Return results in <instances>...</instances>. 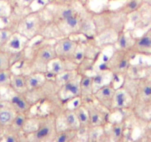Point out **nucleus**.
<instances>
[{
  "instance_id": "nucleus-39",
  "label": "nucleus",
  "mask_w": 151,
  "mask_h": 142,
  "mask_svg": "<svg viewBox=\"0 0 151 142\" xmlns=\"http://www.w3.org/2000/svg\"><path fill=\"white\" fill-rule=\"evenodd\" d=\"M48 1H49V0H48Z\"/></svg>"
},
{
  "instance_id": "nucleus-8",
  "label": "nucleus",
  "mask_w": 151,
  "mask_h": 142,
  "mask_svg": "<svg viewBox=\"0 0 151 142\" xmlns=\"http://www.w3.org/2000/svg\"><path fill=\"white\" fill-rule=\"evenodd\" d=\"M89 117V126L105 127L111 121V113L95 101L84 102Z\"/></svg>"
},
{
  "instance_id": "nucleus-33",
  "label": "nucleus",
  "mask_w": 151,
  "mask_h": 142,
  "mask_svg": "<svg viewBox=\"0 0 151 142\" xmlns=\"http://www.w3.org/2000/svg\"><path fill=\"white\" fill-rule=\"evenodd\" d=\"M13 33V31L7 27L5 26L4 28H0V50H1L7 44Z\"/></svg>"
},
{
  "instance_id": "nucleus-27",
  "label": "nucleus",
  "mask_w": 151,
  "mask_h": 142,
  "mask_svg": "<svg viewBox=\"0 0 151 142\" xmlns=\"http://www.w3.org/2000/svg\"><path fill=\"white\" fill-rule=\"evenodd\" d=\"M41 37L46 40L55 41L61 37H63V36L62 35L61 32L59 30L58 28L52 22L50 21L44 28Z\"/></svg>"
},
{
  "instance_id": "nucleus-12",
  "label": "nucleus",
  "mask_w": 151,
  "mask_h": 142,
  "mask_svg": "<svg viewBox=\"0 0 151 142\" xmlns=\"http://www.w3.org/2000/svg\"><path fill=\"white\" fill-rule=\"evenodd\" d=\"M106 135L110 141H123L126 138V120L122 118L120 121L110 122L104 127Z\"/></svg>"
},
{
  "instance_id": "nucleus-3",
  "label": "nucleus",
  "mask_w": 151,
  "mask_h": 142,
  "mask_svg": "<svg viewBox=\"0 0 151 142\" xmlns=\"http://www.w3.org/2000/svg\"><path fill=\"white\" fill-rule=\"evenodd\" d=\"M50 22L41 8L33 10L22 17L10 20L6 27L17 33L30 42L41 37L46 25Z\"/></svg>"
},
{
  "instance_id": "nucleus-17",
  "label": "nucleus",
  "mask_w": 151,
  "mask_h": 142,
  "mask_svg": "<svg viewBox=\"0 0 151 142\" xmlns=\"http://www.w3.org/2000/svg\"><path fill=\"white\" fill-rule=\"evenodd\" d=\"M58 118H61L64 125L63 128H69L79 131L80 124L74 109L64 106Z\"/></svg>"
},
{
  "instance_id": "nucleus-13",
  "label": "nucleus",
  "mask_w": 151,
  "mask_h": 142,
  "mask_svg": "<svg viewBox=\"0 0 151 142\" xmlns=\"http://www.w3.org/2000/svg\"><path fill=\"white\" fill-rule=\"evenodd\" d=\"M10 96H9V99H6V100H7V101L10 104L13 109L16 110V112H19V113L29 115L35 105L24 95L15 93L10 90Z\"/></svg>"
},
{
  "instance_id": "nucleus-24",
  "label": "nucleus",
  "mask_w": 151,
  "mask_h": 142,
  "mask_svg": "<svg viewBox=\"0 0 151 142\" xmlns=\"http://www.w3.org/2000/svg\"><path fill=\"white\" fill-rule=\"evenodd\" d=\"M134 37L131 33V31L127 30L125 28L123 31L119 33L118 39L115 44L114 48L122 49V50H129L134 41Z\"/></svg>"
},
{
  "instance_id": "nucleus-30",
  "label": "nucleus",
  "mask_w": 151,
  "mask_h": 142,
  "mask_svg": "<svg viewBox=\"0 0 151 142\" xmlns=\"http://www.w3.org/2000/svg\"><path fill=\"white\" fill-rule=\"evenodd\" d=\"M78 73H79V72H78L77 69L69 70H66L65 71V72L58 75L53 80L55 81L56 84H57L59 87H61L63 84H66L68 81L72 79V78H74V77Z\"/></svg>"
},
{
  "instance_id": "nucleus-25",
  "label": "nucleus",
  "mask_w": 151,
  "mask_h": 142,
  "mask_svg": "<svg viewBox=\"0 0 151 142\" xmlns=\"http://www.w3.org/2000/svg\"><path fill=\"white\" fill-rule=\"evenodd\" d=\"M0 141H8V142H19L27 141L25 135L22 132L14 130L10 127H5L4 133H3Z\"/></svg>"
},
{
  "instance_id": "nucleus-22",
  "label": "nucleus",
  "mask_w": 151,
  "mask_h": 142,
  "mask_svg": "<svg viewBox=\"0 0 151 142\" xmlns=\"http://www.w3.org/2000/svg\"><path fill=\"white\" fill-rule=\"evenodd\" d=\"M85 138L86 140L89 142L109 141L106 135L104 127L88 126L86 130Z\"/></svg>"
},
{
  "instance_id": "nucleus-20",
  "label": "nucleus",
  "mask_w": 151,
  "mask_h": 142,
  "mask_svg": "<svg viewBox=\"0 0 151 142\" xmlns=\"http://www.w3.org/2000/svg\"><path fill=\"white\" fill-rule=\"evenodd\" d=\"M25 77H26L27 84L29 92L35 91L39 89L45 84L46 81L48 79L46 74L41 73V72L27 74V75H25Z\"/></svg>"
},
{
  "instance_id": "nucleus-21",
  "label": "nucleus",
  "mask_w": 151,
  "mask_h": 142,
  "mask_svg": "<svg viewBox=\"0 0 151 142\" xmlns=\"http://www.w3.org/2000/svg\"><path fill=\"white\" fill-rule=\"evenodd\" d=\"M93 77V87H94V92L102 86L114 81L113 75L109 72L108 70L103 69L94 72Z\"/></svg>"
},
{
  "instance_id": "nucleus-23",
  "label": "nucleus",
  "mask_w": 151,
  "mask_h": 142,
  "mask_svg": "<svg viewBox=\"0 0 151 142\" xmlns=\"http://www.w3.org/2000/svg\"><path fill=\"white\" fill-rule=\"evenodd\" d=\"M73 109L76 114L78 121H79V131L85 132L87 127L89 126V117H88V110H87L85 104L83 103H81Z\"/></svg>"
},
{
  "instance_id": "nucleus-37",
  "label": "nucleus",
  "mask_w": 151,
  "mask_h": 142,
  "mask_svg": "<svg viewBox=\"0 0 151 142\" xmlns=\"http://www.w3.org/2000/svg\"><path fill=\"white\" fill-rule=\"evenodd\" d=\"M119 1V0H107L108 2H112V1Z\"/></svg>"
},
{
  "instance_id": "nucleus-18",
  "label": "nucleus",
  "mask_w": 151,
  "mask_h": 142,
  "mask_svg": "<svg viewBox=\"0 0 151 142\" xmlns=\"http://www.w3.org/2000/svg\"><path fill=\"white\" fill-rule=\"evenodd\" d=\"M10 90L15 93L27 96L29 90L25 75L21 72H15L13 71L11 75Z\"/></svg>"
},
{
  "instance_id": "nucleus-4",
  "label": "nucleus",
  "mask_w": 151,
  "mask_h": 142,
  "mask_svg": "<svg viewBox=\"0 0 151 142\" xmlns=\"http://www.w3.org/2000/svg\"><path fill=\"white\" fill-rule=\"evenodd\" d=\"M92 21L94 35L104 30H114L121 33L128 24V16L119 8H103L100 11L93 10Z\"/></svg>"
},
{
  "instance_id": "nucleus-9",
  "label": "nucleus",
  "mask_w": 151,
  "mask_h": 142,
  "mask_svg": "<svg viewBox=\"0 0 151 142\" xmlns=\"http://www.w3.org/2000/svg\"><path fill=\"white\" fill-rule=\"evenodd\" d=\"M115 90H116V86H115V81L114 80L96 90L93 94L94 101L108 109L111 114Z\"/></svg>"
},
{
  "instance_id": "nucleus-1",
  "label": "nucleus",
  "mask_w": 151,
  "mask_h": 142,
  "mask_svg": "<svg viewBox=\"0 0 151 142\" xmlns=\"http://www.w3.org/2000/svg\"><path fill=\"white\" fill-rule=\"evenodd\" d=\"M41 8L63 36H83L87 39L94 37L93 10L81 0L66 6L48 2Z\"/></svg>"
},
{
  "instance_id": "nucleus-28",
  "label": "nucleus",
  "mask_w": 151,
  "mask_h": 142,
  "mask_svg": "<svg viewBox=\"0 0 151 142\" xmlns=\"http://www.w3.org/2000/svg\"><path fill=\"white\" fill-rule=\"evenodd\" d=\"M144 4V0H126L123 4L118 8L125 14L130 15L131 13L138 10Z\"/></svg>"
},
{
  "instance_id": "nucleus-38",
  "label": "nucleus",
  "mask_w": 151,
  "mask_h": 142,
  "mask_svg": "<svg viewBox=\"0 0 151 142\" xmlns=\"http://www.w3.org/2000/svg\"><path fill=\"white\" fill-rule=\"evenodd\" d=\"M36 1H38V0H36Z\"/></svg>"
},
{
  "instance_id": "nucleus-29",
  "label": "nucleus",
  "mask_w": 151,
  "mask_h": 142,
  "mask_svg": "<svg viewBox=\"0 0 151 142\" xmlns=\"http://www.w3.org/2000/svg\"><path fill=\"white\" fill-rule=\"evenodd\" d=\"M29 117V115L17 112L16 116H15L14 119H13V122H12V124L9 127H12L14 130L23 133L24 129L25 126H26V124L27 122Z\"/></svg>"
},
{
  "instance_id": "nucleus-10",
  "label": "nucleus",
  "mask_w": 151,
  "mask_h": 142,
  "mask_svg": "<svg viewBox=\"0 0 151 142\" xmlns=\"http://www.w3.org/2000/svg\"><path fill=\"white\" fill-rule=\"evenodd\" d=\"M81 78V74H77L74 78L68 81L60 88V97L65 106L70 101L80 98Z\"/></svg>"
},
{
  "instance_id": "nucleus-16",
  "label": "nucleus",
  "mask_w": 151,
  "mask_h": 142,
  "mask_svg": "<svg viewBox=\"0 0 151 142\" xmlns=\"http://www.w3.org/2000/svg\"><path fill=\"white\" fill-rule=\"evenodd\" d=\"M94 87L92 75L81 74V100L82 103L94 100Z\"/></svg>"
},
{
  "instance_id": "nucleus-36",
  "label": "nucleus",
  "mask_w": 151,
  "mask_h": 142,
  "mask_svg": "<svg viewBox=\"0 0 151 142\" xmlns=\"http://www.w3.org/2000/svg\"><path fill=\"white\" fill-rule=\"evenodd\" d=\"M81 1H82L83 2L85 3V4H89V1H90V0H81Z\"/></svg>"
},
{
  "instance_id": "nucleus-5",
  "label": "nucleus",
  "mask_w": 151,
  "mask_h": 142,
  "mask_svg": "<svg viewBox=\"0 0 151 142\" xmlns=\"http://www.w3.org/2000/svg\"><path fill=\"white\" fill-rule=\"evenodd\" d=\"M58 130V118L57 114L48 112L38 115V124L35 131L27 135V141H55Z\"/></svg>"
},
{
  "instance_id": "nucleus-19",
  "label": "nucleus",
  "mask_w": 151,
  "mask_h": 142,
  "mask_svg": "<svg viewBox=\"0 0 151 142\" xmlns=\"http://www.w3.org/2000/svg\"><path fill=\"white\" fill-rule=\"evenodd\" d=\"M16 113L7 100H0V123L4 127H9L12 124Z\"/></svg>"
},
{
  "instance_id": "nucleus-6",
  "label": "nucleus",
  "mask_w": 151,
  "mask_h": 142,
  "mask_svg": "<svg viewBox=\"0 0 151 142\" xmlns=\"http://www.w3.org/2000/svg\"><path fill=\"white\" fill-rule=\"evenodd\" d=\"M134 55L128 50L114 48L105 63V69L108 70L113 75L115 81L116 78H123L126 75Z\"/></svg>"
},
{
  "instance_id": "nucleus-35",
  "label": "nucleus",
  "mask_w": 151,
  "mask_h": 142,
  "mask_svg": "<svg viewBox=\"0 0 151 142\" xmlns=\"http://www.w3.org/2000/svg\"><path fill=\"white\" fill-rule=\"evenodd\" d=\"M4 130H5V127H4V126L0 123V140H1V136H2L3 133H4Z\"/></svg>"
},
{
  "instance_id": "nucleus-14",
  "label": "nucleus",
  "mask_w": 151,
  "mask_h": 142,
  "mask_svg": "<svg viewBox=\"0 0 151 142\" xmlns=\"http://www.w3.org/2000/svg\"><path fill=\"white\" fill-rule=\"evenodd\" d=\"M77 67L78 64L76 63L55 58L49 64L46 75L49 79H54L59 74L69 70L77 69Z\"/></svg>"
},
{
  "instance_id": "nucleus-2",
  "label": "nucleus",
  "mask_w": 151,
  "mask_h": 142,
  "mask_svg": "<svg viewBox=\"0 0 151 142\" xmlns=\"http://www.w3.org/2000/svg\"><path fill=\"white\" fill-rule=\"evenodd\" d=\"M54 41L40 37L35 43L29 44L26 48L24 60L20 64L19 72L24 75L34 72L46 74L50 62L57 58Z\"/></svg>"
},
{
  "instance_id": "nucleus-32",
  "label": "nucleus",
  "mask_w": 151,
  "mask_h": 142,
  "mask_svg": "<svg viewBox=\"0 0 151 142\" xmlns=\"http://www.w3.org/2000/svg\"><path fill=\"white\" fill-rule=\"evenodd\" d=\"M13 68L10 53L0 50V71Z\"/></svg>"
},
{
  "instance_id": "nucleus-26",
  "label": "nucleus",
  "mask_w": 151,
  "mask_h": 142,
  "mask_svg": "<svg viewBox=\"0 0 151 142\" xmlns=\"http://www.w3.org/2000/svg\"><path fill=\"white\" fill-rule=\"evenodd\" d=\"M78 140V130L69 128L58 129L54 142H72Z\"/></svg>"
},
{
  "instance_id": "nucleus-7",
  "label": "nucleus",
  "mask_w": 151,
  "mask_h": 142,
  "mask_svg": "<svg viewBox=\"0 0 151 142\" xmlns=\"http://www.w3.org/2000/svg\"><path fill=\"white\" fill-rule=\"evenodd\" d=\"M80 39L73 36H63L54 41V47L58 59L75 62L77 50Z\"/></svg>"
},
{
  "instance_id": "nucleus-31",
  "label": "nucleus",
  "mask_w": 151,
  "mask_h": 142,
  "mask_svg": "<svg viewBox=\"0 0 151 142\" xmlns=\"http://www.w3.org/2000/svg\"><path fill=\"white\" fill-rule=\"evenodd\" d=\"M13 70L12 68L0 71V90H10L11 75Z\"/></svg>"
},
{
  "instance_id": "nucleus-34",
  "label": "nucleus",
  "mask_w": 151,
  "mask_h": 142,
  "mask_svg": "<svg viewBox=\"0 0 151 142\" xmlns=\"http://www.w3.org/2000/svg\"><path fill=\"white\" fill-rule=\"evenodd\" d=\"M76 1L77 0H49L48 2L59 4V5L66 6V5H71V4L75 3Z\"/></svg>"
},
{
  "instance_id": "nucleus-11",
  "label": "nucleus",
  "mask_w": 151,
  "mask_h": 142,
  "mask_svg": "<svg viewBox=\"0 0 151 142\" xmlns=\"http://www.w3.org/2000/svg\"><path fill=\"white\" fill-rule=\"evenodd\" d=\"M132 106V96L128 93V90L122 85L116 87L114 96L112 114L121 112H126V111L131 110Z\"/></svg>"
},
{
  "instance_id": "nucleus-15",
  "label": "nucleus",
  "mask_w": 151,
  "mask_h": 142,
  "mask_svg": "<svg viewBox=\"0 0 151 142\" xmlns=\"http://www.w3.org/2000/svg\"><path fill=\"white\" fill-rule=\"evenodd\" d=\"M29 41L17 33H13L12 36L1 50L10 53V55L16 54L23 51L29 45Z\"/></svg>"
}]
</instances>
